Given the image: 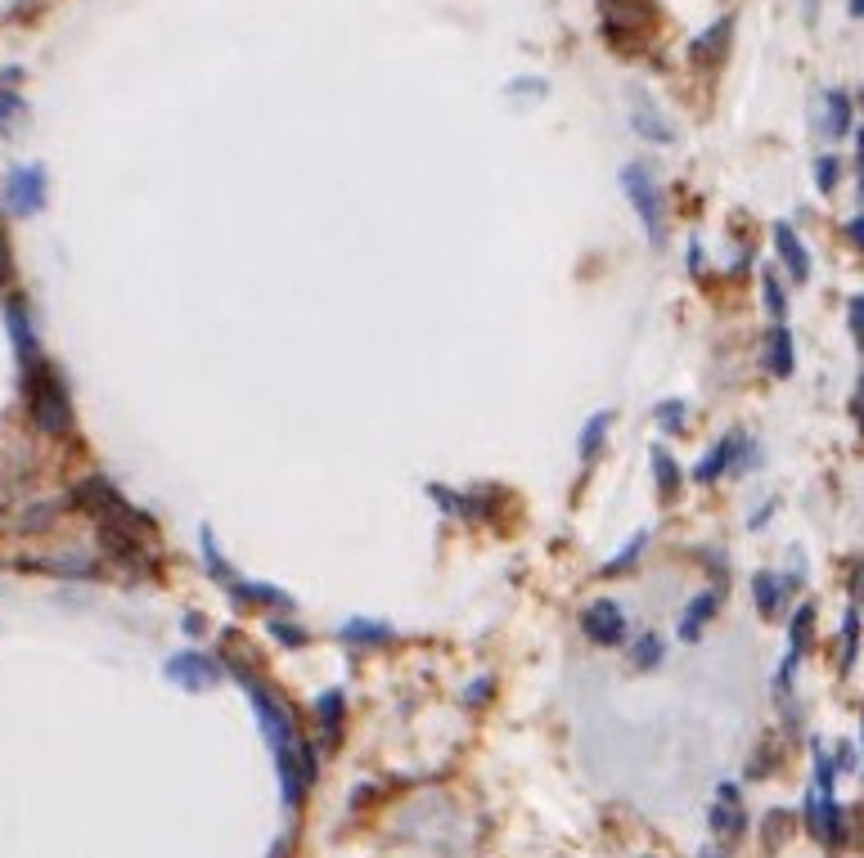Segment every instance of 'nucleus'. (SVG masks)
Returning <instances> with one entry per match:
<instances>
[{
  "instance_id": "obj_13",
  "label": "nucleus",
  "mask_w": 864,
  "mask_h": 858,
  "mask_svg": "<svg viewBox=\"0 0 864 858\" xmlns=\"http://www.w3.org/2000/svg\"><path fill=\"white\" fill-rule=\"evenodd\" d=\"M774 247H779V262L788 266V275H793L797 283H806V279H810V252H806V243L793 234V225H774Z\"/></svg>"
},
{
  "instance_id": "obj_15",
  "label": "nucleus",
  "mask_w": 864,
  "mask_h": 858,
  "mask_svg": "<svg viewBox=\"0 0 864 858\" xmlns=\"http://www.w3.org/2000/svg\"><path fill=\"white\" fill-rule=\"evenodd\" d=\"M315 719H320V733L329 738V746L343 742V719H347V697L338 688H329L315 697Z\"/></svg>"
},
{
  "instance_id": "obj_26",
  "label": "nucleus",
  "mask_w": 864,
  "mask_h": 858,
  "mask_svg": "<svg viewBox=\"0 0 864 858\" xmlns=\"http://www.w3.org/2000/svg\"><path fill=\"white\" fill-rule=\"evenodd\" d=\"M684 418H689V405L684 401H663V405L653 409V422L663 427L667 437H680L684 432Z\"/></svg>"
},
{
  "instance_id": "obj_34",
  "label": "nucleus",
  "mask_w": 864,
  "mask_h": 858,
  "mask_svg": "<svg viewBox=\"0 0 864 858\" xmlns=\"http://www.w3.org/2000/svg\"><path fill=\"white\" fill-rule=\"evenodd\" d=\"M851 333L855 337L864 333V302H860V297H851Z\"/></svg>"
},
{
  "instance_id": "obj_7",
  "label": "nucleus",
  "mask_w": 864,
  "mask_h": 858,
  "mask_svg": "<svg viewBox=\"0 0 864 858\" xmlns=\"http://www.w3.org/2000/svg\"><path fill=\"white\" fill-rule=\"evenodd\" d=\"M162 674H168V679L176 683V688H185V693H212L217 683H221V665H217L212 657L194 652V648H185V652L168 657Z\"/></svg>"
},
{
  "instance_id": "obj_20",
  "label": "nucleus",
  "mask_w": 864,
  "mask_h": 858,
  "mask_svg": "<svg viewBox=\"0 0 864 858\" xmlns=\"http://www.w3.org/2000/svg\"><path fill=\"white\" fill-rule=\"evenodd\" d=\"M608 427H612V414L608 409H599V414H590L586 418V427H581V463H595L599 459V450H603V441H608Z\"/></svg>"
},
{
  "instance_id": "obj_6",
  "label": "nucleus",
  "mask_w": 864,
  "mask_h": 858,
  "mask_svg": "<svg viewBox=\"0 0 864 858\" xmlns=\"http://www.w3.org/2000/svg\"><path fill=\"white\" fill-rule=\"evenodd\" d=\"M0 207L14 211V217H32V211L46 207V166L41 162L14 166L5 176V189H0Z\"/></svg>"
},
{
  "instance_id": "obj_10",
  "label": "nucleus",
  "mask_w": 864,
  "mask_h": 858,
  "mask_svg": "<svg viewBox=\"0 0 864 858\" xmlns=\"http://www.w3.org/2000/svg\"><path fill=\"white\" fill-rule=\"evenodd\" d=\"M810 832H815L819 840H829V845H842V840H846L842 809H838L833 791H815V796H810Z\"/></svg>"
},
{
  "instance_id": "obj_11",
  "label": "nucleus",
  "mask_w": 864,
  "mask_h": 858,
  "mask_svg": "<svg viewBox=\"0 0 864 858\" xmlns=\"http://www.w3.org/2000/svg\"><path fill=\"white\" fill-rule=\"evenodd\" d=\"M230 589V598H234V607H270V612H298V603L288 598L284 589H275V584H226Z\"/></svg>"
},
{
  "instance_id": "obj_8",
  "label": "nucleus",
  "mask_w": 864,
  "mask_h": 858,
  "mask_svg": "<svg viewBox=\"0 0 864 858\" xmlns=\"http://www.w3.org/2000/svg\"><path fill=\"white\" fill-rule=\"evenodd\" d=\"M581 634L595 642V648H622V638H626V616H622V607L617 603H590L586 612H581Z\"/></svg>"
},
{
  "instance_id": "obj_29",
  "label": "nucleus",
  "mask_w": 864,
  "mask_h": 858,
  "mask_svg": "<svg viewBox=\"0 0 864 858\" xmlns=\"http://www.w3.org/2000/svg\"><path fill=\"white\" fill-rule=\"evenodd\" d=\"M855 634H860V616H855V607H846V621H842V665L846 670L855 665Z\"/></svg>"
},
{
  "instance_id": "obj_14",
  "label": "nucleus",
  "mask_w": 864,
  "mask_h": 858,
  "mask_svg": "<svg viewBox=\"0 0 864 858\" xmlns=\"http://www.w3.org/2000/svg\"><path fill=\"white\" fill-rule=\"evenodd\" d=\"M793 364H797V351H793L788 324H770V333H765V369H770L774 378H788Z\"/></svg>"
},
{
  "instance_id": "obj_36",
  "label": "nucleus",
  "mask_w": 864,
  "mask_h": 858,
  "mask_svg": "<svg viewBox=\"0 0 864 858\" xmlns=\"http://www.w3.org/2000/svg\"><path fill=\"white\" fill-rule=\"evenodd\" d=\"M689 266H693V270H703V247H698V243L689 247Z\"/></svg>"
},
{
  "instance_id": "obj_28",
  "label": "nucleus",
  "mask_w": 864,
  "mask_h": 858,
  "mask_svg": "<svg viewBox=\"0 0 864 858\" xmlns=\"http://www.w3.org/2000/svg\"><path fill=\"white\" fill-rule=\"evenodd\" d=\"M663 657H667V652H663V638H653V634H648V638H640V642H635V652H631V661H635L640 670L663 665Z\"/></svg>"
},
{
  "instance_id": "obj_32",
  "label": "nucleus",
  "mask_w": 864,
  "mask_h": 858,
  "mask_svg": "<svg viewBox=\"0 0 864 858\" xmlns=\"http://www.w3.org/2000/svg\"><path fill=\"white\" fill-rule=\"evenodd\" d=\"M761 288H765V302H770V315H774V324H784V292H779V283H774V279H765Z\"/></svg>"
},
{
  "instance_id": "obj_2",
  "label": "nucleus",
  "mask_w": 864,
  "mask_h": 858,
  "mask_svg": "<svg viewBox=\"0 0 864 858\" xmlns=\"http://www.w3.org/2000/svg\"><path fill=\"white\" fill-rule=\"evenodd\" d=\"M23 392H27V418L41 437L64 441L72 432V396H68V378L46 360L36 356L32 364H23Z\"/></svg>"
},
{
  "instance_id": "obj_19",
  "label": "nucleus",
  "mask_w": 864,
  "mask_h": 858,
  "mask_svg": "<svg viewBox=\"0 0 864 858\" xmlns=\"http://www.w3.org/2000/svg\"><path fill=\"white\" fill-rule=\"evenodd\" d=\"M648 463H653V482H657V495H663V499H676V490H680V463L671 459V450H663V445H657V450L648 454Z\"/></svg>"
},
{
  "instance_id": "obj_21",
  "label": "nucleus",
  "mask_w": 864,
  "mask_h": 858,
  "mask_svg": "<svg viewBox=\"0 0 864 858\" xmlns=\"http://www.w3.org/2000/svg\"><path fill=\"white\" fill-rule=\"evenodd\" d=\"M825 131H829L833 140H842V136L851 131V95L829 91V100H825Z\"/></svg>"
},
{
  "instance_id": "obj_5",
  "label": "nucleus",
  "mask_w": 864,
  "mask_h": 858,
  "mask_svg": "<svg viewBox=\"0 0 864 858\" xmlns=\"http://www.w3.org/2000/svg\"><path fill=\"white\" fill-rule=\"evenodd\" d=\"M752 463H757V445H752L744 432H729L712 454L698 459L693 482L712 486V482H721V477H725V472H752Z\"/></svg>"
},
{
  "instance_id": "obj_27",
  "label": "nucleus",
  "mask_w": 864,
  "mask_h": 858,
  "mask_svg": "<svg viewBox=\"0 0 864 858\" xmlns=\"http://www.w3.org/2000/svg\"><path fill=\"white\" fill-rule=\"evenodd\" d=\"M838 181H842V162L825 153V158L815 162V189H819V194H833V189H838Z\"/></svg>"
},
{
  "instance_id": "obj_12",
  "label": "nucleus",
  "mask_w": 864,
  "mask_h": 858,
  "mask_svg": "<svg viewBox=\"0 0 864 858\" xmlns=\"http://www.w3.org/2000/svg\"><path fill=\"white\" fill-rule=\"evenodd\" d=\"M729 32H734V19H716L703 36H693V40H689V59H693L698 68L721 63V55H725V46H729Z\"/></svg>"
},
{
  "instance_id": "obj_31",
  "label": "nucleus",
  "mask_w": 864,
  "mask_h": 858,
  "mask_svg": "<svg viewBox=\"0 0 864 858\" xmlns=\"http://www.w3.org/2000/svg\"><path fill=\"white\" fill-rule=\"evenodd\" d=\"M55 512H59L55 503H46V508H32V512H27V518H23L19 526H23V531H46V526L55 522Z\"/></svg>"
},
{
  "instance_id": "obj_37",
  "label": "nucleus",
  "mask_w": 864,
  "mask_h": 858,
  "mask_svg": "<svg viewBox=\"0 0 864 858\" xmlns=\"http://www.w3.org/2000/svg\"><path fill=\"white\" fill-rule=\"evenodd\" d=\"M846 239H851V247H860V217L846 225Z\"/></svg>"
},
{
  "instance_id": "obj_22",
  "label": "nucleus",
  "mask_w": 864,
  "mask_h": 858,
  "mask_svg": "<svg viewBox=\"0 0 864 858\" xmlns=\"http://www.w3.org/2000/svg\"><path fill=\"white\" fill-rule=\"evenodd\" d=\"M198 548H203V563H208V571H212V580L217 584H234V571H230V563L217 553V535H212V526H198Z\"/></svg>"
},
{
  "instance_id": "obj_9",
  "label": "nucleus",
  "mask_w": 864,
  "mask_h": 858,
  "mask_svg": "<svg viewBox=\"0 0 864 858\" xmlns=\"http://www.w3.org/2000/svg\"><path fill=\"white\" fill-rule=\"evenodd\" d=\"M5 333L14 341L19 364H32L41 356V341H36V328H32V315L23 306V297H10V302H5Z\"/></svg>"
},
{
  "instance_id": "obj_24",
  "label": "nucleus",
  "mask_w": 864,
  "mask_h": 858,
  "mask_svg": "<svg viewBox=\"0 0 864 858\" xmlns=\"http://www.w3.org/2000/svg\"><path fill=\"white\" fill-rule=\"evenodd\" d=\"M788 638H793V652H788V657H802V652L810 648V638H815V607H810V603H802V607H797Z\"/></svg>"
},
{
  "instance_id": "obj_4",
  "label": "nucleus",
  "mask_w": 864,
  "mask_h": 858,
  "mask_svg": "<svg viewBox=\"0 0 864 858\" xmlns=\"http://www.w3.org/2000/svg\"><path fill=\"white\" fill-rule=\"evenodd\" d=\"M622 189H626V198L635 207L648 243L667 247V202H663V189H657V181H653V171L644 162H626L622 166Z\"/></svg>"
},
{
  "instance_id": "obj_17",
  "label": "nucleus",
  "mask_w": 864,
  "mask_h": 858,
  "mask_svg": "<svg viewBox=\"0 0 864 858\" xmlns=\"http://www.w3.org/2000/svg\"><path fill=\"white\" fill-rule=\"evenodd\" d=\"M716 607H721V593L716 589H707V593H698L693 603L684 607V616H680V638L684 642H693L698 634H703V625L716 616Z\"/></svg>"
},
{
  "instance_id": "obj_33",
  "label": "nucleus",
  "mask_w": 864,
  "mask_h": 858,
  "mask_svg": "<svg viewBox=\"0 0 864 858\" xmlns=\"http://www.w3.org/2000/svg\"><path fill=\"white\" fill-rule=\"evenodd\" d=\"M10 275H14V262H10V239L0 234V288L10 283Z\"/></svg>"
},
{
  "instance_id": "obj_16",
  "label": "nucleus",
  "mask_w": 864,
  "mask_h": 858,
  "mask_svg": "<svg viewBox=\"0 0 864 858\" xmlns=\"http://www.w3.org/2000/svg\"><path fill=\"white\" fill-rule=\"evenodd\" d=\"M343 642H356V648H388L396 638V629L388 621H365V616H352L343 629H338Z\"/></svg>"
},
{
  "instance_id": "obj_18",
  "label": "nucleus",
  "mask_w": 864,
  "mask_h": 858,
  "mask_svg": "<svg viewBox=\"0 0 864 858\" xmlns=\"http://www.w3.org/2000/svg\"><path fill=\"white\" fill-rule=\"evenodd\" d=\"M631 121H635V131L644 136V140H657V144H676V126L657 113L653 104H640L635 113H631Z\"/></svg>"
},
{
  "instance_id": "obj_3",
  "label": "nucleus",
  "mask_w": 864,
  "mask_h": 858,
  "mask_svg": "<svg viewBox=\"0 0 864 858\" xmlns=\"http://www.w3.org/2000/svg\"><path fill=\"white\" fill-rule=\"evenodd\" d=\"M72 508L91 512L95 522H122V526H136L145 535H153V522L145 518V512H136L127 499H122V490L108 482V477H81L72 490H68Z\"/></svg>"
},
{
  "instance_id": "obj_30",
  "label": "nucleus",
  "mask_w": 864,
  "mask_h": 858,
  "mask_svg": "<svg viewBox=\"0 0 864 858\" xmlns=\"http://www.w3.org/2000/svg\"><path fill=\"white\" fill-rule=\"evenodd\" d=\"M266 629H270V638H275V642H284V648H307V629H298V625H288V621H270Z\"/></svg>"
},
{
  "instance_id": "obj_1",
  "label": "nucleus",
  "mask_w": 864,
  "mask_h": 858,
  "mask_svg": "<svg viewBox=\"0 0 864 858\" xmlns=\"http://www.w3.org/2000/svg\"><path fill=\"white\" fill-rule=\"evenodd\" d=\"M230 670H234L239 688L249 693V702H253V710H257V728H262V738H266V742H270V751H275V768H279L284 804L293 809V804H302V800H307V787H302V778H298V746H302V738H298V719H293V710H288V706L266 688V679H262V674H253L243 661H230Z\"/></svg>"
},
{
  "instance_id": "obj_23",
  "label": "nucleus",
  "mask_w": 864,
  "mask_h": 858,
  "mask_svg": "<svg viewBox=\"0 0 864 858\" xmlns=\"http://www.w3.org/2000/svg\"><path fill=\"white\" fill-rule=\"evenodd\" d=\"M752 598H757L761 616H774L779 607H784V584L774 580V571H761V576H752Z\"/></svg>"
},
{
  "instance_id": "obj_25",
  "label": "nucleus",
  "mask_w": 864,
  "mask_h": 858,
  "mask_svg": "<svg viewBox=\"0 0 864 858\" xmlns=\"http://www.w3.org/2000/svg\"><path fill=\"white\" fill-rule=\"evenodd\" d=\"M644 544H648V535H644V531H640V535H631V544H626L622 553H617V557H608V563H603V571H599V576H603V580H612V576L631 571V567H635V557L644 553Z\"/></svg>"
},
{
  "instance_id": "obj_38",
  "label": "nucleus",
  "mask_w": 864,
  "mask_h": 858,
  "mask_svg": "<svg viewBox=\"0 0 864 858\" xmlns=\"http://www.w3.org/2000/svg\"><path fill=\"white\" fill-rule=\"evenodd\" d=\"M181 629H189V634H203V621H198V616H185V621H181Z\"/></svg>"
},
{
  "instance_id": "obj_35",
  "label": "nucleus",
  "mask_w": 864,
  "mask_h": 858,
  "mask_svg": "<svg viewBox=\"0 0 864 858\" xmlns=\"http://www.w3.org/2000/svg\"><path fill=\"white\" fill-rule=\"evenodd\" d=\"M491 697V679H477V688H469V702H486Z\"/></svg>"
}]
</instances>
